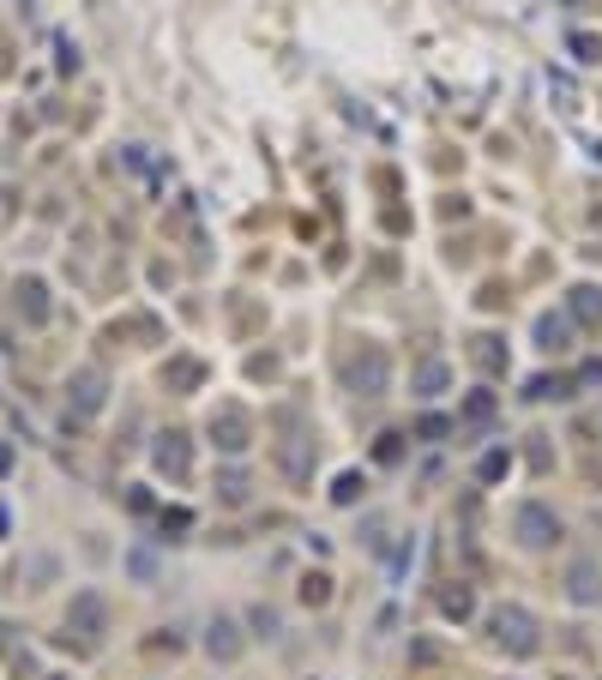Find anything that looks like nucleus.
<instances>
[{"instance_id": "dca6fc26", "label": "nucleus", "mask_w": 602, "mask_h": 680, "mask_svg": "<svg viewBox=\"0 0 602 680\" xmlns=\"http://www.w3.org/2000/svg\"><path fill=\"white\" fill-rule=\"evenodd\" d=\"M440 614H446V621H470V614H477V590H470V584L440 590Z\"/></svg>"}, {"instance_id": "a878e982", "label": "nucleus", "mask_w": 602, "mask_h": 680, "mask_svg": "<svg viewBox=\"0 0 602 680\" xmlns=\"http://www.w3.org/2000/svg\"><path fill=\"white\" fill-rule=\"evenodd\" d=\"M572 55H579V61H602V43H596V36H572Z\"/></svg>"}, {"instance_id": "6e6552de", "label": "nucleus", "mask_w": 602, "mask_h": 680, "mask_svg": "<svg viewBox=\"0 0 602 680\" xmlns=\"http://www.w3.org/2000/svg\"><path fill=\"white\" fill-rule=\"evenodd\" d=\"M151 464H157V476L187 482V470H194V452H187V434H182V428L157 434V440H151Z\"/></svg>"}, {"instance_id": "0eeeda50", "label": "nucleus", "mask_w": 602, "mask_h": 680, "mask_svg": "<svg viewBox=\"0 0 602 680\" xmlns=\"http://www.w3.org/2000/svg\"><path fill=\"white\" fill-rule=\"evenodd\" d=\"M567 602L572 608H602V560L596 555H579L567 567Z\"/></svg>"}, {"instance_id": "b1692460", "label": "nucleus", "mask_w": 602, "mask_h": 680, "mask_svg": "<svg viewBox=\"0 0 602 680\" xmlns=\"http://www.w3.org/2000/svg\"><path fill=\"white\" fill-rule=\"evenodd\" d=\"M416 434H422V440H446V434H452V421H446V416H422Z\"/></svg>"}, {"instance_id": "f3484780", "label": "nucleus", "mask_w": 602, "mask_h": 680, "mask_svg": "<svg viewBox=\"0 0 602 680\" xmlns=\"http://www.w3.org/2000/svg\"><path fill=\"white\" fill-rule=\"evenodd\" d=\"M458 421H464V428H489L494 421V392H470L464 409H458Z\"/></svg>"}, {"instance_id": "ddd939ff", "label": "nucleus", "mask_w": 602, "mask_h": 680, "mask_svg": "<svg viewBox=\"0 0 602 680\" xmlns=\"http://www.w3.org/2000/svg\"><path fill=\"white\" fill-rule=\"evenodd\" d=\"M446 386H452V368H446L440 355H428V362H416V374H409V392H416V397H440Z\"/></svg>"}, {"instance_id": "39448f33", "label": "nucleus", "mask_w": 602, "mask_h": 680, "mask_svg": "<svg viewBox=\"0 0 602 680\" xmlns=\"http://www.w3.org/2000/svg\"><path fill=\"white\" fill-rule=\"evenodd\" d=\"M102 404H109V374L97 362H79L67 374V409L73 416H102Z\"/></svg>"}, {"instance_id": "aec40b11", "label": "nucleus", "mask_w": 602, "mask_h": 680, "mask_svg": "<svg viewBox=\"0 0 602 680\" xmlns=\"http://www.w3.org/2000/svg\"><path fill=\"white\" fill-rule=\"evenodd\" d=\"M248 626H253V638H277V633H284V614H277V608H265V602H260V608L248 614Z\"/></svg>"}, {"instance_id": "412c9836", "label": "nucleus", "mask_w": 602, "mask_h": 680, "mask_svg": "<svg viewBox=\"0 0 602 680\" xmlns=\"http://www.w3.org/2000/svg\"><path fill=\"white\" fill-rule=\"evenodd\" d=\"M302 602H307V608H326V602H331V579H326V572H307V579H302Z\"/></svg>"}, {"instance_id": "423d86ee", "label": "nucleus", "mask_w": 602, "mask_h": 680, "mask_svg": "<svg viewBox=\"0 0 602 680\" xmlns=\"http://www.w3.org/2000/svg\"><path fill=\"white\" fill-rule=\"evenodd\" d=\"M67 633H79L85 645H97V638L109 633V602H102V590H79V596L67 602Z\"/></svg>"}, {"instance_id": "9d476101", "label": "nucleus", "mask_w": 602, "mask_h": 680, "mask_svg": "<svg viewBox=\"0 0 602 680\" xmlns=\"http://www.w3.org/2000/svg\"><path fill=\"white\" fill-rule=\"evenodd\" d=\"M277 470H284L289 482H307V476H314V440H307V434L277 440Z\"/></svg>"}, {"instance_id": "9b49d317", "label": "nucleus", "mask_w": 602, "mask_h": 680, "mask_svg": "<svg viewBox=\"0 0 602 680\" xmlns=\"http://www.w3.org/2000/svg\"><path fill=\"white\" fill-rule=\"evenodd\" d=\"M567 319H572V326H584V331H596L602 326V289L596 284L567 289Z\"/></svg>"}, {"instance_id": "2eb2a0df", "label": "nucleus", "mask_w": 602, "mask_h": 680, "mask_svg": "<svg viewBox=\"0 0 602 680\" xmlns=\"http://www.w3.org/2000/svg\"><path fill=\"white\" fill-rule=\"evenodd\" d=\"M470 355H477L482 374H506V350H501V338H489V331H482V338H470Z\"/></svg>"}, {"instance_id": "bb28decb", "label": "nucleus", "mask_w": 602, "mask_h": 680, "mask_svg": "<svg viewBox=\"0 0 602 680\" xmlns=\"http://www.w3.org/2000/svg\"><path fill=\"white\" fill-rule=\"evenodd\" d=\"M398 452H404L398 434H386V440H380V464H398Z\"/></svg>"}, {"instance_id": "5701e85b", "label": "nucleus", "mask_w": 602, "mask_h": 680, "mask_svg": "<svg viewBox=\"0 0 602 680\" xmlns=\"http://www.w3.org/2000/svg\"><path fill=\"white\" fill-rule=\"evenodd\" d=\"M163 380H169V386H199V380H205V368H199V362H175Z\"/></svg>"}, {"instance_id": "4be33fe9", "label": "nucleus", "mask_w": 602, "mask_h": 680, "mask_svg": "<svg viewBox=\"0 0 602 680\" xmlns=\"http://www.w3.org/2000/svg\"><path fill=\"white\" fill-rule=\"evenodd\" d=\"M524 397H536V404H548V397H572V380H530V392H524Z\"/></svg>"}, {"instance_id": "7ed1b4c3", "label": "nucleus", "mask_w": 602, "mask_h": 680, "mask_svg": "<svg viewBox=\"0 0 602 680\" xmlns=\"http://www.w3.org/2000/svg\"><path fill=\"white\" fill-rule=\"evenodd\" d=\"M343 386H350L355 397H386L392 392V355L380 350V343L350 350V362H343Z\"/></svg>"}, {"instance_id": "393cba45", "label": "nucleus", "mask_w": 602, "mask_h": 680, "mask_svg": "<svg viewBox=\"0 0 602 680\" xmlns=\"http://www.w3.org/2000/svg\"><path fill=\"white\" fill-rule=\"evenodd\" d=\"M506 470H512V458H506V452H489V458H482V482H501Z\"/></svg>"}, {"instance_id": "f8f14e48", "label": "nucleus", "mask_w": 602, "mask_h": 680, "mask_svg": "<svg viewBox=\"0 0 602 680\" xmlns=\"http://www.w3.org/2000/svg\"><path fill=\"white\" fill-rule=\"evenodd\" d=\"M19 319L24 326H48V289H43V277H19Z\"/></svg>"}, {"instance_id": "f257e3e1", "label": "nucleus", "mask_w": 602, "mask_h": 680, "mask_svg": "<svg viewBox=\"0 0 602 680\" xmlns=\"http://www.w3.org/2000/svg\"><path fill=\"white\" fill-rule=\"evenodd\" d=\"M489 638L506 650V657H536L543 650V621H536L524 602H501V608H489Z\"/></svg>"}, {"instance_id": "20e7f679", "label": "nucleus", "mask_w": 602, "mask_h": 680, "mask_svg": "<svg viewBox=\"0 0 602 680\" xmlns=\"http://www.w3.org/2000/svg\"><path fill=\"white\" fill-rule=\"evenodd\" d=\"M205 434H211V446L223 458H241L253 446V421H248V409H241V404H217L211 421H205Z\"/></svg>"}, {"instance_id": "f03ea898", "label": "nucleus", "mask_w": 602, "mask_h": 680, "mask_svg": "<svg viewBox=\"0 0 602 680\" xmlns=\"http://www.w3.org/2000/svg\"><path fill=\"white\" fill-rule=\"evenodd\" d=\"M560 536H567V524H560V512L548 506V500H524V506L512 512V542H518L524 555H543Z\"/></svg>"}, {"instance_id": "6ab92c4d", "label": "nucleus", "mask_w": 602, "mask_h": 680, "mask_svg": "<svg viewBox=\"0 0 602 680\" xmlns=\"http://www.w3.org/2000/svg\"><path fill=\"white\" fill-rule=\"evenodd\" d=\"M217 494H223V506H248V470H223Z\"/></svg>"}, {"instance_id": "1a4fd4ad", "label": "nucleus", "mask_w": 602, "mask_h": 680, "mask_svg": "<svg viewBox=\"0 0 602 680\" xmlns=\"http://www.w3.org/2000/svg\"><path fill=\"white\" fill-rule=\"evenodd\" d=\"M241 650H248L241 626L229 621V614H211V626H205V657H211V662H236Z\"/></svg>"}, {"instance_id": "a211bd4d", "label": "nucleus", "mask_w": 602, "mask_h": 680, "mask_svg": "<svg viewBox=\"0 0 602 680\" xmlns=\"http://www.w3.org/2000/svg\"><path fill=\"white\" fill-rule=\"evenodd\" d=\"M362 494H368V476H362V470H343V476L331 482V506H355Z\"/></svg>"}, {"instance_id": "4468645a", "label": "nucleus", "mask_w": 602, "mask_h": 680, "mask_svg": "<svg viewBox=\"0 0 602 680\" xmlns=\"http://www.w3.org/2000/svg\"><path fill=\"white\" fill-rule=\"evenodd\" d=\"M536 343H543L548 355L572 350V319L567 314H543V319H536Z\"/></svg>"}, {"instance_id": "cd10ccee", "label": "nucleus", "mask_w": 602, "mask_h": 680, "mask_svg": "<svg viewBox=\"0 0 602 680\" xmlns=\"http://www.w3.org/2000/svg\"><path fill=\"white\" fill-rule=\"evenodd\" d=\"M579 386H602V362H591V368H584V374H579Z\"/></svg>"}]
</instances>
